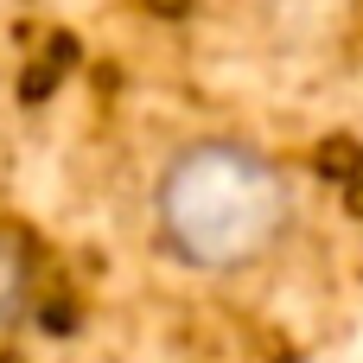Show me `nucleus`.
I'll return each instance as SVG.
<instances>
[{
  "instance_id": "1",
  "label": "nucleus",
  "mask_w": 363,
  "mask_h": 363,
  "mask_svg": "<svg viewBox=\"0 0 363 363\" xmlns=\"http://www.w3.org/2000/svg\"><path fill=\"white\" fill-rule=\"evenodd\" d=\"M294 179L287 166L236 134H198L172 147L147 191V223L166 262L204 281L249 274L281 255L294 236Z\"/></svg>"
},
{
  "instance_id": "2",
  "label": "nucleus",
  "mask_w": 363,
  "mask_h": 363,
  "mask_svg": "<svg viewBox=\"0 0 363 363\" xmlns=\"http://www.w3.org/2000/svg\"><path fill=\"white\" fill-rule=\"evenodd\" d=\"M19 313H26V255L0 236V338L19 325Z\"/></svg>"
}]
</instances>
